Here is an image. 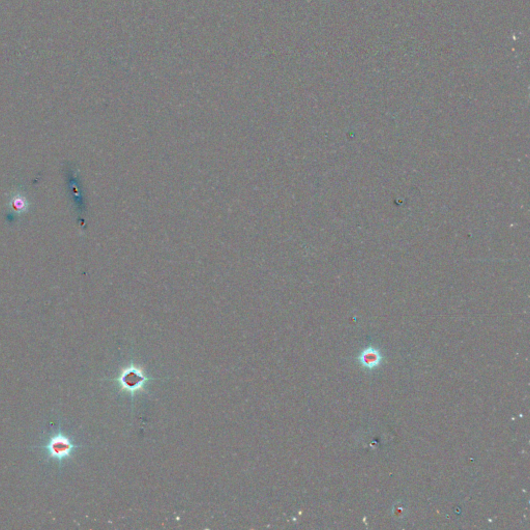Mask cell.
<instances>
[{
  "label": "cell",
  "mask_w": 530,
  "mask_h": 530,
  "mask_svg": "<svg viewBox=\"0 0 530 530\" xmlns=\"http://www.w3.org/2000/svg\"><path fill=\"white\" fill-rule=\"evenodd\" d=\"M67 185H69L70 196L72 197V201L75 205V208L77 209V212L79 215L82 214L85 210V204L83 200V193L82 188L80 186V180L78 171L73 167L69 168L67 170Z\"/></svg>",
  "instance_id": "obj_1"
},
{
  "label": "cell",
  "mask_w": 530,
  "mask_h": 530,
  "mask_svg": "<svg viewBox=\"0 0 530 530\" xmlns=\"http://www.w3.org/2000/svg\"><path fill=\"white\" fill-rule=\"evenodd\" d=\"M49 450L54 457L63 458L70 454L72 450V444L64 437H56L51 440L49 444Z\"/></svg>",
  "instance_id": "obj_2"
},
{
  "label": "cell",
  "mask_w": 530,
  "mask_h": 530,
  "mask_svg": "<svg viewBox=\"0 0 530 530\" xmlns=\"http://www.w3.org/2000/svg\"><path fill=\"white\" fill-rule=\"evenodd\" d=\"M9 205L12 209V211L10 212V215L16 216V212L19 215V214L24 213L27 210V207H28V201H27V198L26 196H24L23 193L17 192L11 197L9 201Z\"/></svg>",
  "instance_id": "obj_3"
},
{
  "label": "cell",
  "mask_w": 530,
  "mask_h": 530,
  "mask_svg": "<svg viewBox=\"0 0 530 530\" xmlns=\"http://www.w3.org/2000/svg\"><path fill=\"white\" fill-rule=\"evenodd\" d=\"M361 361L365 366L373 368L379 362V354L374 350H366L361 356Z\"/></svg>",
  "instance_id": "obj_4"
}]
</instances>
